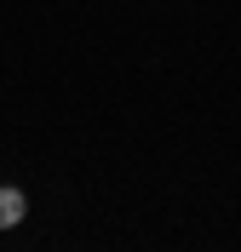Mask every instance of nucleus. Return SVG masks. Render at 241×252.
Segmentation results:
<instances>
[{"instance_id":"obj_1","label":"nucleus","mask_w":241,"mask_h":252,"mask_svg":"<svg viewBox=\"0 0 241 252\" xmlns=\"http://www.w3.org/2000/svg\"><path fill=\"white\" fill-rule=\"evenodd\" d=\"M23 212H29V195L12 184H0V229H17L23 223Z\"/></svg>"}]
</instances>
